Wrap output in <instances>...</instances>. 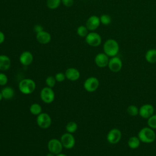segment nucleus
Here are the masks:
<instances>
[{
	"instance_id": "obj_1",
	"label": "nucleus",
	"mask_w": 156,
	"mask_h": 156,
	"mask_svg": "<svg viewBox=\"0 0 156 156\" xmlns=\"http://www.w3.org/2000/svg\"><path fill=\"white\" fill-rule=\"evenodd\" d=\"M137 136L144 143H153L156 139V134L154 129L149 127H144L141 128L138 133Z\"/></svg>"
},
{
	"instance_id": "obj_2",
	"label": "nucleus",
	"mask_w": 156,
	"mask_h": 156,
	"mask_svg": "<svg viewBox=\"0 0 156 156\" xmlns=\"http://www.w3.org/2000/svg\"><path fill=\"white\" fill-rule=\"evenodd\" d=\"M104 52L108 57L116 56L119 50V46L116 40L112 38L107 40L103 44Z\"/></svg>"
},
{
	"instance_id": "obj_3",
	"label": "nucleus",
	"mask_w": 156,
	"mask_h": 156,
	"mask_svg": "<svg viewBox=\"0 0 156 156\" xmlns=\"http://www.w3.org/2000/svg\"><path fill=\"white\" fill-rule=\"evenodd\" d=\"M18 88L21 93L24 94H30L35 91L36 83L33 79L26 78L19 82Z\"/></svg>"
},
{
	"instance_id": "obj_4",
	"label": "nucleus",
	"mask_w": 156,
	"mask_h": 156,
	"mask_svg": "<svg viewBox=\"0 0 156 156\" xmlns=\"http://www.w3.org/2000/svg\"><path fill=\"white\" fill-rule=\"evenodd\" d=\"M37 124L41 129H46L49 128L52 123V119L47 113H41L37 116Z\"/></svg>"
},
{
	"instance_id": "obj_5",
	"label": "nucleus",
	"mask_w": 156,
	"mask_h": 156,
	"mask_svg": "<svg viewBox=\"0 0 156 156\" xmlns=\"http://www.w3.org/2000/svg\"><path fill=\"white\" fill-rule=\"evenodd\" d=\"M40 98L46 104H51L55 99V93L52 88L45 87L40 91Z\"/></svg>"
},
{
	"instance_id": "obj_6",
	"label": "nucleus",
	"mask_w": 156,
	"mask_h": 156,
	"mask_svg": "<svg viewBox=\"0 0 156 156\" xmlns=\"http://www.w3.org/2000/svg\"><path fill=\"white\" fill-rule=\"evenodd\" d=\"M99 86V81L96 77H90L87 78L83 82L84 89L89 92L92 93L95 91Z\"/></svg>"
},
{
	"instance_id": "obj_7",
	"label": "nucleus",
	"mask_w": 156,
	"mask_h": 156,
	"mask_svg": "<svg viewBox=\"0 0 156 156\" xmlns=\"http://www.w3.org/2000/svg\"><path fill=\"white\" fill-rule=\"evenodd\" d=\"M122 137L121 131L117 128L110 129L107 135V140L111 144H116L119 142Z\"/></svg>"
},
{
	"instance_id": "obj_8",
	"label": "nucleus",
	"mask_w": 156,
	"mask_h": 156,
	"mask_svg": "<svg viewBox=\"0 0 156 156\" xmlns=\"http://www.w3.org/2000/svg\"><path fill=\"white\" fill-rule=\"evenodd\" d=\"M63 147L60 140L52 138L48 143V149L49 152H51L55 155L61 153L63 150Z\"/></svg>"
},
{
	"instance_id": "obj_9",
	"label": "nucleus",
	"mask_w": 156,
	"mask_h": 156,
	"mask_svg": "<svg viewBox=\"0 0 156 156\" xmlns=\"http://www.w3.org/2000/svg\"><path fill=\"white\" fill-rule=\"evenodd\" d=\"M60 141L63 145V147L67 149H71L75 146L76 140L74 136L70 133H65L62 134L60 137Z\"/></svg>"
},
{
	"instance_id": "obj_10",
	"label": "nucleus",
	"mask_w": 156,
	"mask_h": 156,
	"mask_svg": "<svg viewBox=\"0 0 156 156\" xmlns=\"http://www.w3.org/2000/svg\"><path fill=\"white\" fill-rule=\"evenodd\" d=\"M86 43L93 47H97L101 44L102 38L101 35L95 32H91L88 34L85 37Z\"/></svg>"
},
{
	"instance_id": "obj_11",
	"label": "nucleus",
	"mask_w": 156,
	"mask_h": 156,
	"mask_svg": "<svg viewBox=\"0 0 156 156\" xmlns=\"http://www.w3.org/2000/svg\"><path fill=\"white\" fill-rule=\"evenodd\" d=\"M109 69L113 73H118L121 71L122 67V62L121 58L117 56L111 57L109 59L107 66Z\"/></svg>"
},
{
	"instance_id": "obj_12",
	"label": "nucleus",
	"mask_w": 156,
	"mask_h": 156,
	"mask_svg": "<svg viewBox=\"0 0 156 156\" xmlns=\"http://www.w3.org/2000/svg\"><path fill=\"white\" fill-rule=\"evenodd\" d=\"M154 114V107L150 104H145L139 108V115L144 118L148 119Z\"/></svg>"
},
{
	"instance_id": "obj_13",
	"label": "nucleus",
	"mask_w": 156,
	"mask_h": 156,
	"mask_svg": "<svg viewBox=\"0 0 156 156\" xmlns=\"http://www.w3.org/2000/svg\"><path fill=\"white\" fill-rule=\"evenodd\" d=\"M100 18L96 15L90 16L87 20L85 26L90 31H94L97 29L100 26Z\"/></svg>"
},
{
	"instance_id": "obj_14",
	"label": "nucleus",
	"mask_w": 156,
	"mask_h": 156,
	"mask_svg": "<svg viewBox=\"0 0 156 156\" xmlns=\"http://www.w3.org/2000/svg\"><path fill=\"white\" fill-rule=\"evenodd\" d=\"M109 57L104 52L98 53L94 58V63L99 68H105L108 66L109 62Z\"/></svg>"
},
{
	"instance_id": "obj_15",
	"label": "nucleus",
	"mask_w": 156,
	"mask_h": 156,
	"mask_svg": "<svg viewBox=\"0 0 156 156\" xmlns=\"http://www.w3.org/2000/svg\"><path fill=\"white\" fill-rule=\"evenodd\" d=\"M34 59V56L32 52L28 51H25L23 52L19 57V60L20 62L21 65L24 66H29L30 65Z\"/></svg>"
},
{
	"instance_id": "obj_16",
	"label": "nucleus",
	"mask_w": 156,
	"mask_h": 156,
	"mask_svg": "<svg viewBox=\"0 0 156 156\" xmlns=\"http://www.w3.org/2000/svg\"><path fill=\"white\" fill-rule=\"evenodd\" d=\"M36 39L40 44H46L51 41V35L48 32L42 30L36 34Z\"/></svg>"
},
{
	"instance_id": "obj_17",
	"label": "nucleus",
	"mask_w": 156,
	"mask_h": 156,
	"mask_svg": "<svg viewBox=\"0 0 156 156\" xmlns=\"http://www.w3.org/2000/svg\"><path fill=\"white\" fill-rule=\"evenodd\" d=\"M66 78L71 81H76L80 78V73L79 71L75 68H69L65 71Z\"/></svg>"
},
{
	"instance_id": "obj_18",
	"label": "nucleus",
	"mask_w": 156,
	"mask_h": 156,
	"mask_svg": "<svg viewBox=\"0 0 156 156\" xmlns=\"http://www.w3.org/2000/svg\"><path fill=\"white\" fill-rule=\"evenodd\" d=\"M11 66V60L6 55H0V71H5L9 69Z\"/></svg>"
},
{
	"instance_id": "obj_19",
	"label": "nucleus",
	"mask_w": 156,
	"mask_h": 156,
	"mask_svg": "<svg viewBox=\"0 0 156 156\" xmlns=\"http://www.w3.org/2000/svg\"><path fill=\"white\" fill-rule=\"evenodd\" d=\"M3 99L5 100H9L13 98L15 95V91L13 88L10 87H4L1 91Z\"/></svg>"
},
{
	"instance_id": "obj_20",
	"label": "nucleus",
	"mask_w": 156,
	"mask_h": 156,
	"mask_svg": "<svg viewBox=\"0 0 156 156\" xmlns=\"http://www.w3.org/2000/svg\"><path fill=\"white\" fill-rule=\"evenodd\" d=\"M145 59L149 63H156V49H150L145 54Z\"/></svg>"
},
{
	"instance_id": "obj_21",
	"label": "nucleus",
	"mask_w": 156,
	"mask_h": 156,
	"mask_svg": "<svg viewBox=\"0 0 156 156\" xmlns=\"http://www.w3.org/2000/svg\"><path fill=\"white\" fill-rule=\"evenodd\" d=\"M141 141L138 136H130L127 141V145L131 149H136L140 145Z\"/></svg>"
},
{
	"instance_id": "obj_22",
	"label": "nucleus",
	"mask_w": 156,
	"mask_h": 156,
	"mask_svg": "<svg viewBox=\"0 0 156 156\" xmlns=\"http://www.w3.org/2000/svg\"><path fill=\"white\" fill-rule=\"evenodd\" d=\"M29 111L32 115L38 116L41 113H42V107L39 104L34 103L30 105L29 107Z\"/></svg>"
},
{
	"instance_id": "obj_23",
	"label": "nucleus",
	"mask_w": 156,
	"mask_h": 156,
	"mask_svg": "<svg viewBox=\"0 0 156 156\" xmlns=\"http://www.w3.org/2000/svg\"><path fill=\"white\" fill-rule=\"evenodd\" d=\"M127 113L131 116H136L139 115V108L135 105H130L126 109Z\"/></svg>"
},
{
	"instance_id": "obj_24",
	"label": "nucleus",
	"mask_w": 156,
	"mask_h": 156,
	"mask_svg": "<svg viewBox=\"0 0 156 156\" xmlns=\"http://www.w3.org/2000/svg\"><path fill=\"white\" fill-rule=\"evenodd\" d=\"M65 129L67 132L68 133H74L77 129V124L74 121H69L66 124L65 126Z\"/></svg>"
},
{
	"instance_id": "obj_25",
	"label": "nucleus",
	"mask_w": 156,
	"mask_h": 156,
	"mask_svg": "<svg viewBox=\"0 0 156 156\" xmlns=\"http://www.w3.org/2000/svg\"><path fill=\"white\" fill-rule=\"evenodd\" d=\"M61 2L62 0H47L46 5L49 9L53 10L58 7Z\"/></svg>"
},
{
	"instance_id": "obj_26",
	"label": "nucleus",
	"mask_w": 156,
	"mask_h": 156,
	"mask_svg": "<svg viewBox=\"0 0 156 156\" xmlns=\"http://www.w3.org/2000/svg\"><path fill=\"white\" fill-rule=\"evenodd\" d=\"M88 29L86 27V26L81 25L79 26L77 29V34L80 37H86L88 35Z\"/></svg>"
},
{
	"instance_id": "obj_27",
	"label": "nucleus",
	"mask_w": 156,
	"mask_h": 156,
	"mask_svg": "<svg viewBox=\"0 0 156 156\" xmlns=\"http://www.w3.org/2000/svg\"><path fill=\"white\" fill-rule=\"evenodd\" d=\"M100 21L101 23L105 26L109 25L112 21L111 16L107 14H102L100 17Z\"/></svg>"
},
{
	"instance_id": "obj_28",
	"label": "nucleus",
	"mask_w": 156,
	"mask_h": 156,
	"mask_svg": "<svg viewBox=\"0 0 156 156\" xmlns=\"http://www.w3.org/2000/svg\"><path fill=\"white\" fill-rule=\"evenodd\" d=\"M147 119L148 127L152 128V129H156V114L152 115Z\"/></svg>"
},
{
	"instance_id": "obj_29",
	"label": "nucleus",
	"mask_w": 156,
	"mask_h": 156,
	"mask_svg": "<svg viewBox=\"0 0 156 156\" xmlns=\"http://www.w3.org/2000/svg\"><path fill=\"white\" fill-rule=\"evenodd\" d=\"M56 82L57 81H56L55 77L52 76H49L47 77L45 80V83L47 85V87H49L52 88L55 85Z\"/></svg>"
},
{
	"instance_id": "obj_30",
	"label": "nucleus",
	"mask_w": 156,
	"mask_h": 156,
	"mask_svg": "<svg viewBox=\"0 0 156 156\" xmlns=\"http://www.w3.org/2000/svg\"><path fill=\"white\" fill-rule=\"evenodd\" d=\"M8 82L7 75L3 73H0V86H5Z\"/></svg>"
},
{
	"instance_id": "obj_31",
	"label": "nucleus",
	"mask_w": 156,
	"mask_h": 156,
	"mask_svg": "<svg viewBox=\"0 0 156 156\" xmlns=\"http://www.w3.org/2000/svg\"><path fill=\"white\" fill-rule=\"evenodd\" d=\"M54 77L56 79V81L58 82H62L66 79L65 74H64L63 73H58L55 75Z\"/></svg>"
},
{
	"instance_id": "obj_32",
	"label": "nucleus",
	"mask_w": 156,
	"mask_h": 156,
	"mask_svg": "<svg viewBox=\"0 0 156 156\" xmlns=\"http://www.w3.org/2000/svg\"><path fill=\"white\" fill-rule=\"evenodd\" d=\"M62 3L65 7H71L74 4V0H62Z\"/></svg>"
},
{
	"instance_id": "obj_33",
	"label": "nucleus",
	"mask_w": 156,
	"mask_h": 156,
	"mask_svg": "<svg viewBox=\"0 0 156 156\" xmlns=\"http://www.w3.org/2000/svg\"><path fill=\"white\" fill-rule=\"evenodd\" d=\"M34 30L35 32H36V34H37L43 30V27L40 24H36L34 27Z\"/></svg>"
},
{
	"instance_id": "obj_34",
	"label": "nucleus",
	"mask_w": 156,
	"mask_h": 156,
	"mask_svg": "<svg viewBox=\"0 0 156 156\" xmlns=\"http://www.w3.org/2000/svg\"><path fill=\"white\" fill-rule=\"evenodd\" d=\"M5 40V35L0 30V44H2Z\"/></svg>"
},
{
	"instance_id": "obj_35",
	"label": "nucleus",
	"mask_w": 156,
	"mask_h": 156,
	"mask_svg": "<svg viewBox=\"0 0 156 156\" xmlns=\"http://www.w3.org/2000/svg\"><path fill=\"white\" fill-rule=\"evenodd\" d=\"M46 156H55V154H52L51 152H49V153H48L46 154Z\"/></svg>"
},
{
	"instance_id": "obj_36",
	"label": "nucleus",
	"mask_w": 156,
	"mask_h": 156,
	"mask_svg": "<svg viewBox=\"0 0 156 156\" xmlns=\"http://www.w3.org/2000/svg\"><path fill=\"white\" fill-rule=\"evenodd\" d=\"M55 156H68V155H65V154H62V153L61 152V153H60V154H58L55 155Z\"/></svg>"
},
{
	"instance_id": "obj_37",
	"label": "nucleus",
	"mask_w": 156,
	"mask_h": 156,
	"mask_svg": "<svg viewBox=\"0 0 156 156\" xmlns=\"http://www.w3.org/2000/svg\"><path fill=\"white\" fill-rule=\"evenodd\" d=\"M2 99H3V97H2V93H1V92L0 91V101H1Z\"/></svg>"
},
{
	"instance_id": "obj_38",
	"label": "nucleus",
	"mask_w": 156,
	"mask_h": 156,
	"mask_svg": "<svg viewBox=\"0 0 156 156\" xmlns=\"http://www.w3.org/2000/svg\"><path fill=\"white\" fill-rule=\"evenodd\" d=\"M155 49H156V46H155Z\"/></svg>"
}]
</instances>
